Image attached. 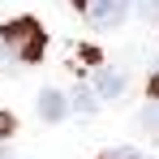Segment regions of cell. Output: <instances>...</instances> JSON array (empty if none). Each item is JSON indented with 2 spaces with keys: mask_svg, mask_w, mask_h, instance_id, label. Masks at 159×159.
Instances as JSON below:
<instances>
[{
  "mask_svg": "<svg viewBox=\"0 0 159 159\" xmlns=\"http://www.w3.org/2000/svg\"><path fill=\"white\" fill-rule=\"evenodd\" d=\"M0 48L9 60H22V65H34L43 48H48V34L43 26L34 22V17H13V22H4L0 26Z\"/></svg>",
  "mask_w": 159,
  "mask_h": 159,
  "instance_id": "1",
  "label": "cell"
},
{
  "mask_svg": "<svg viewBox=\"0 0 159 159\" xmlns=\"http://www.w3.org/2000/svg\"><path fill=\"white\" fill-rule=\"evenodd\" d=\"M82 9V17L95 30H116L125 17H129V0H73Z\"/></svg>",
  "mask_w": 159,
  "mask_h": 159,
  "instance_id": "2",
  "label": "cell"
},
{
  "mask_svg": "<svg viewBox=\"0 0 159 159\" xmlns=\"http://www.w3.org/2000/svg\"><path fill=\"white\" fill-rule=\"evenodd\" d=\"M95 95L99 99H120L125 95V73L120 69H99L95 73Z\"/></svg>",
  "mask_w": 159,
  "mask_h": 159,
  "instance_id": "3",
  "label": "cell"
},
{
  "mask_svg": "<svg viewBox=\"0 0 159 159\" xmlns=\"http://www.w3.org/2000/svg\"><path fill=\"white\" fill-rule=\"evenodd\" d=\"M39 116H43V120H60V116H65V95H60V90H43V95H39Z\"/></svg>",
  "mask_w": 159,
  "mask_h": 159,
  "instance_id": "4",
  "label": "cell"
},
{
  "mask_svg": "<svg viewBox=\"0 0 159 159\" xmlns=\"http://www.w3.org/2000/svg\"><path fill=\"white\" fill-rule=\"evenodd\" d=\"M73 107H78L82 116H95V107H99V95H95V90H86V86H78V90H73Z\"/></svg>",
  "mask_w": 159,
  "mask_h": 159,
  "instance_id": "5",
  "label": "cell"
},
{
  "mask_svg": "<svg viewBox=\"0 0 159 159\" xmlns=\"http://www.w3.org/2000/svg\"><path fill=\"white\" fill-rule=\"evenodd\" d=\"M142 129L151 133V138H159V99H151V103L142 107Z\"/></svg>",
  "mask_w": 159,
  "mask_h": 159,
  "instance_id": "6",
  "label": "cell"
},
{
  "mask_svg": "<svg viewBox=\"0 0 159 159\" xmlns=\"http://www.w3.org/2000/svg\"><path fill=\"white\" fill-rule=\"evenodd\" d=\"M138 13H142L146 22H155V26H159V0H138Z\"/></svg>",
  "mask_w": 159,
  "mask_h": 159,
  "instance_id": "7",
  "label": "cell"
},
{
  "mask_svg": "<svg viewBox=\"0 0 159 159\" xmlns=\"http://www.w3.org/2000/svg\"><path fill=\"white\" fill-rule=\"evenodd\" d=\"M99 159H146V155H138L133 146H116V151H107V155H99Z\"/></svg>",
  "mask_w": 159,
  "mask_h": 159,
  "instance_id": "8",
  "label": "cell"
},
{
  "mask_svg": "<svg viewBox=\"0 0 159 159\" xmlns=\"http://www.w3.org/2000/svg\"><path fill=\"white\" fill-rule=\"evenodd\" d=\"M151 99H159V69L151 73Z\"/></svg>",
  "mask_w": 159,
  "mask_h": 159,
  "instance_id": "9",
  "label": "cell"
},
{
  "mask_svg": "<svg viewBox=\"0 0 159 159\" xmlns=\"http://www.w3.org/2000/svg\"><path fill=\"white\" fill-rule=\"evenodd\" d=\"M0 159H13V155H9V151H4V146H0Z\"/></svg>",
  "mask_w": 159,
  "mask_h": 159,
  "instance_id": "10",
  "label": "cell"
}]
</instances>
